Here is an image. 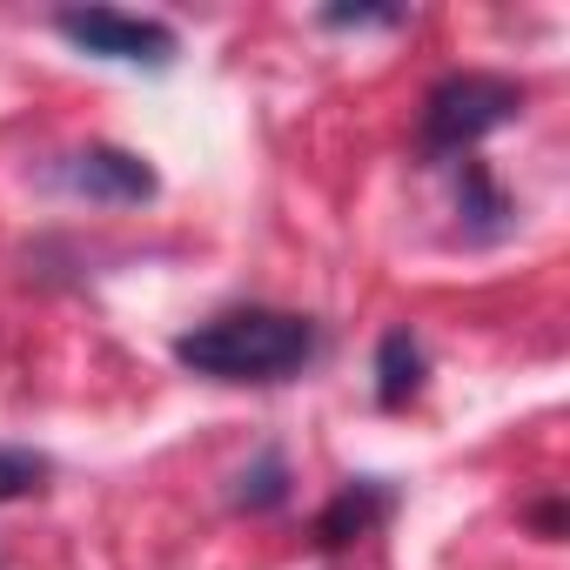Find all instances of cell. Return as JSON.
<instances>
[{"mask_svg":"<svg viewBox=\"0 0 570 570\" xmlns=\"http://www.w3.org/2000/svg\"><path fill=\"white\" fill-rule=\"evenodd\" d=\"M323 336L296 309H222L175 336V363L208 383H289L316 363Z\"/></svg>","mask_w":570,"mask_h":570,"instance_id":"6da1fadb","label":"cell"},{"mask_svg":"<svg viewBox=\"0 0 570 570\" xmlns=\"http://www.w3.org/2000/svg\"><path fill=\"white\" fill-rule=\"evenodd\" d=\"M517 115H523V88H517V81H503V75H450V81H436L430 101H423L416 148H423L430 161L470 155L483 135L510 128Z\"/></svg>","mask_w":570,"mask_h":570,"instance_id":"7a4b0ae2","label":"cell"},{"mask_svg":"<svg viewBox=\"0 0 570 570\" xmlns=\"http://www.w3.org/2000/svg\"><path fill=\"white\" fill-rule=\"evenodd\" d=\"M55 35H61L68 48H81V55H95V61L148 68V75L175 68V55H181V41H175L168 21L121 14V8H61V14H55Z\"/></svg>","mask_w":570,"mask_h":570,"instance_id":"3957f363","label":"cell"},{"mask_svg":"<svg viewBox=\"0 0 570 570\" xmlns=\"http://www.w3.org/2000/svg\"><path fill=\"white\" fill-rule=\"evenodd\" d=\"M55 181L81 202H108V208H135V202H155V168L135 155V148H115V141H88L75 155L55 161Z\"/></svg>","mask_w":570,"mask_h":570,"instance_id":"277c9868","label":"cell"},{"mask_svg":"<svg viewBox=\"0 0 570 570\" xmlns=\"http://www.w3.org/2000/svg\"><path fill=\"white\" fill-rule=\"evenodd\" d=\"M383 517H390V490H383L376 476H350V483L330 497V510L316 517V543H323V550H343V543L370 537Z\"/></svg>","mask_w":570,"mask_h":570,"instance_id":"5b68a950","label":"cell"},{"mask_svg":"<svg viewBox=\"0 0 570 570\" xmlns=\"http://www.w3.org/2000/svg\"><path fill=\"white\" fill-rule=\"evenodd\" d=\"M423 343L410 336V330H390L383 343H376V403L383 410H410L416 403V390H423Z\"/></svg>","mask_w":570,"mask_h":570,"instance_id":"8992f818","label":"cell"},{"mask_svg":"<svg viewBox=\"0 0 570 570\" xmlns=\"http://www.w3.org/2000/svg\"><path fill=\"white\" fill-rule=\"evenodd\" d=\"M463 228H470L476 242H490V235L510 228V202L497 195V181H490L483 161H463Z\"/></svg>","mask_w":570,"mask_h":570,"instance_id":"52a82bcc","label":"cell"},{"mask_svg":"<svg viewBox=\"0 0 570 570\" xmlns=\"http://www.w3.org/2000/svg\"><path fill=\"white\" fill-rule=\"evenodd\" d=\"M282 497H289V463H282L275 450H262L248 470H235V490H228L235 510H275Z\"/></svg>","mask_w":570,"mask_h":570,"instance_id":"ba28073f","label":"cell"},{"mask_svg":"<svg viewBox=\"0 0 570 570\" xmlns=\"http://www.w3.org/2000/svg\"><path fill=\"white\" fill-rule=\"evenodd\" d=\"M48 456L41 450H14V443H0V503H21V497H35L41 483H48Z\"/></svg>","mask_w":570,"mask_h":570,"instance_id":"9c48e42d","label":"cell"},{"mask_svg":"<svg viewBox=\"0 0 570 570\" xmlns=\"http://www.w3.org/2000/svg\"><path fill=\"white\" fill-rule=\"evenodd\" d=\"M323 28H403V8H323Z\"/></svg>","mask_w":570,"mask_h":570,"instance_id":"30bf717a","label":"cell"}]
</instances>
